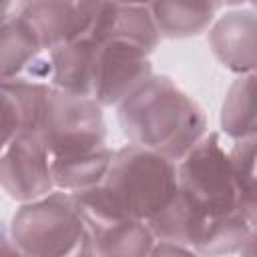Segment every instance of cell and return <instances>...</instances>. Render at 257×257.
Masks as SVG:
<instances>
[{"label": "cell", "mask_w": 257, "mask_h": 257, "mask_svg": "<svg viewBox=\"0 0 257 257\" xmlns=\"http://www.w3.org/2000/svg\"><path fill=\"white\" fill-rule=\"evenodd\" d=\"M88 38L94 42H124L145 50L147 54H151L161 42L149 4L126 2H98Z\"/></svg>", "instance_id": "10"}, {"label": "cell", "mask_w": 257, "mask_h": 257, "mask_svg": "<svg viewBox=\"0 0 257 257\" xmlns=\"http://www.w3.org/2000/svg\"><path fill=\"white\" fill-rule=\"evenodd\" d=\"M128 143L153 149L179 163L209 131L205 108L171 76L151 74L116 104Z\"/></svg>", "instance_id": "1"}, {"label": "cell", "mask_w": 257, "mask_h": 257, "mask_svg": "<svg viewBox=\"0 0 257 257\" xmlns=\"http://www.w3.org/2000/svg\"><path fill=\"white\" fill-rule=\"evenodd\" d=\"M16 4L18 2H0V24L16 14Z\"/></svg>", "instance_id": "22"}, {"label": "cell", "mask_w": 257, "mask_h": 257, "mask_svg": "<svg viewBox=\"0 0 257 257\" xmlns=\"http://www.w3.org/2000/svg\"><path fill=\"white\" fill-rule=\"evenodd\" d=\"M197 219H199L197 209L177 189L171 201L155 217L147 221V227L151 229L157 243H173L191 249V239Z\"/></svg>", "instance_id": "18"}, {"label": "cell", "mask_w": 257, "mask_h": 257, "mask_svg": "<svg viewBox=\"0 0 257 257\" xmlns=\"http://www.w3.org/2000/svg\"><path fill=\"white\" fill-rule=\"evenodd\" d=\"M8 233L22 257H94L86 221L72 195L52 191L22 203Z\"/></svg>", "instance_id": "2"}, {"label": "cell", "mask_w": 257, "mask_h": 257, "mask_svg": "<svg viewBox=\"0 0 257 257\" xmlns=\"http://www.w3.org/2000/svg\"><path fill=\"white\" fill-rule=\"evenodd\" d=\"M253 249H255V233L243 243V247L239 249V255L241 257H253Z\"/></svg>", "instance_id": "23"}, {"label": "cell", "mask_w": 257, "mask_h": 257, "mask_svg": "<svg viewBox=\"0 0 257 257\" xmlns=\"http://www.w3.org/2000/svg\"><path fill=\"white\" fill-rule=\"evenodd\" d=\"M215 58L237 76L255 74L257 64V12L251 4H235L217 14L207 30Z\"/></svg>", "instance_id": "9"}, {"label": "cell", "mask_w": 257, "mask_h": 257, "mask_svg": "<svg viewBox=\"0 0 257 257\" xmlns=\"http://www.w3.org/2000/svg\"><path fill=\"white\" fill-rule=\"evenodd\" d=\"M110 207L128 219L147 223L177 191V163L133 143L114 149L100 185Z\"/></svg>", "instance_id": "3"}, {"label": "cell", "mask_w": 257, "mask_h": 257, "mask_svg": "<svg viewBox=\"0 0 257 257\" xmlns=\"http://www.w3.org/2000/svg\"><path fill=\"white\" fill-rule=\"evenodd\" d=\"M16 10L36 32L42 50L50 52L88 36L98 10V2L34 0L18 2Z\"/></svg>", "instance_id": "8"}, {"label": "cell", "mask_w": 257, "mask_h": 257, "mask_svg": "<svg viewBox=\"0 0 257 257\" xmlns=\"http://www.w3.org/2000/svg\"><path fill=\"white\" fill-rule=\"evenodd\" d=\"M149 56L145 50L124 42H96L90 98L102 108L116 106L153 74Z\"/></svg>", "instance_id": "6"}, {"label": "cell", "mask_w": 257, "mask_h": 257, "mask_svg": "<svg viewBox=\"0 0 257 257\" xmlns=\"http://www.w3.org/2000/svg\"><path fill=\"white\" fill-rule=\"evenodd\" d=\"M50 84L14 78L0 82V153L24 131L34 133L44 88Z\"/></svg>", "instance_id": "12"}, {"label": "cell", "mask_w": 257, "mask_h": 257, "mask_svg": "<svg viewBox=\"0 0 257 257\" xmlns=\"http://www.w3.org/2000/svg\"><path fill=\"white\" fill-rule=\"evenodd\" d=\"M0 257H22V253L14 245L10 233L4 229H0Z\"/></svg>", "instance_id": "21"}, {"label": "cell", "mask_w": 257, "mask_h": 257, "mask_svg": "<svg viewBox=\"0 0 257 257\" xmlns=\"http://www.w3.org/2000/svg\"><path fill=\"white\" fill-rule=\"evenodd\" d=\"M0 187L20 205L54 191L50 155L36 133H20L0 153Z\"/></svg>", "instance_id": "7"}, {"label": "cell", "mask_w": 257, "mask_h": 257, "mask_svg": "<svg viewBox=\"0 0 257 257\" xmlns=\"http://www.w3.org/2000/svg\"><path fill=\"white\" fill-rule=\"evenodd\" d=\"M42 52L36 32L16 10L12 18L0 24V82L26 78Z\"/></svg>", "instance_id": "16"}, {"label": "cell", "mask_w": 257, "mask_h": 257, "mask_svg": "<svg viewBox=\"0 0 257 257\" xmlns=\"http://www.w3.org/2000/svg\"><path fill=\"white\" fill-rule=\"evenodd\" d=\"M94 52L96 42L88 36L46 52L48 84L64 92L90 96Z\"/></svg>", "instance_id": "13"}, {"label": "cell", "mask_w": 257, "mask_h": 257, "mask_svg": "<svg viewBox=\"0 0 257 257\" xmlns=\"http://www.w3.org/2000/svg\"><path fill=\"white\" fill-rule=\"evenodd\" d=\"M112 155H114V149H110L108 145H102L86 153L50 157V173H52L54 189L74 195V193H82L102 185L108 173Z\"/></svg>", "instance_id": "14"}, {"label": "cell", "mask_w": 257, "mask_h": 257, "mask_svg": "<svg viewBox=\"0 0 257 257\" xmlns=\"http://www.w3.org/2000/svg\"><path fill=\"white\" fill-rule=\"evenodd\" d=\"M219 120L221 131L233 141L255 137V74L237 76L229 84L221 104Z\"/></svg>", "instance_id": "17"}, {"label": "cell", "mask_w": 257, "mask_h": 257, "mask_svg": "<svg viewBox=\"0 0 257 257\" xmlns=\"http://www.w3.org/2000/svg\"><path fill=\"white\" fill-rule=\"evenodd\" d=\"M149 257H199L193 249L173 245V243H155Z\"/></svg>", "instance_id": "20"}, {"label": "cell", "mask_w": 257, "mask_h": 257, "mask_svg": "<svg viewBox=\"0 0 257 257\" xmlns=\"http://www.w3.org/2000/svg\"><path fill=\"white\" fill-rule=\"evenodd\" d=\"M94 257H118V255H94Z\"/></svg>", "instance_id": "24"}, {"label": "cell", "mask_w": 257, "mask_h": 257, "mask_svg": "<svg viewBox=\"0 0 257 257\" xmlns=\"http://www.w3.org/2000/svg\"><path fill=\"white\" fill-rule=\"evenodd\" d=\"M255 151H257V137L233 141V147L227 151L231 175L239 193V203L245 211L257 213L255 201Z\"/></svg>", "instance_id": "19"}, {"label": "cell", "mask_w": 257, "mask_h": 257, "mask_svg": "<svg viewBox=\"0 0 257 257\" xmlns=\"http://www.w3.org/2000/svg\"><path fill=\"white\" fill-rule=\"evenodd\" d=\"M34 133L50 157L86 153L106 145L102 106L82 94L46 86L42 92Z\"/></svg>", "instance_id": "4"}, {"label": "cell", "mask_w": 257, "mask_h": 257, "mask_svg": "<svg viewBox=\"0 0 257 257\" xmlns=\"http://www.w3.org/2000/svg\"><path fill=\"white\" fill-rule=\"evenodd\" d=\"M223 2H151L149 10L161 38H191L207 32Z\"/></svg>", "instance_id": "15"}, {"label": "cell", "mask_w": 257, "mask_h": 257, "mask_svg": "<svg viewBox=\"0 0 257 257\" xmlns=\"http://www.w3.org/2000/svg\"><path fill=\"white\" fill-rule=\"evenodd\" d=\"M177 189L191 201L201 217L243 209L221 133L207 131V135L177 163Z\"/></svg>", "instance_id": "5"}, {"label": "cell", "mask_w": 257, "mask_h": 257, "mask_svg": "<svg viewBox=\"0 0 257 257\" xmlns=\"http://www.w3.org/2000/svg\"><path fill=\"white\" fill-rule=\"evenodd\" d=\"M255 233V215L235 209L225 215L197 219L191 249L199 257H229L239 253L243 243Z\"/></svg>", "instance_id": "11"}]
</instances>
